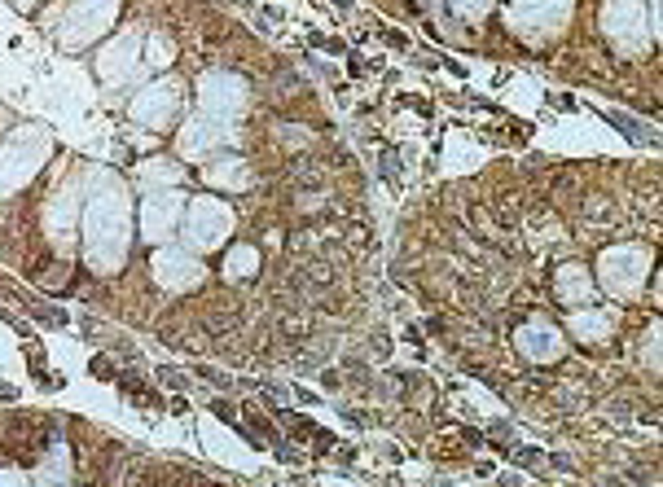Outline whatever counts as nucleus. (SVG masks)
<instances>
[{"instance_id": "nucleus-1", "label": "nucleus", "mask_w": 663, "mask_h": 487, "mask_svg": "<svg viewBox=\"0 0 663 487\" xmlns=\"http://www.w3.org/2000/svg\"><path fill=\"white\" fill-rule=\"evenodd\" d=\"M211 409H215V417H224V421L238 417V409H233V404H224V400H211ZM233 426H238V421H233Z\"/></svg>"}, {"instance_id": "nucleus-2", "label": "nucleus", "mask_w": 663, "mask_h": 487, "mask_svg": "<svg viewBox=\"0 0 663 487\" xmlns=\"http://www.w3.org/2000/svg\"><path fill=\"white\" fill-rule=\"evenodd\" d=\"M158 378H163V382H172V386H176V382H180V386H185V378H180V373H176V369H158Z\"/></svg>"}]
</instances>
